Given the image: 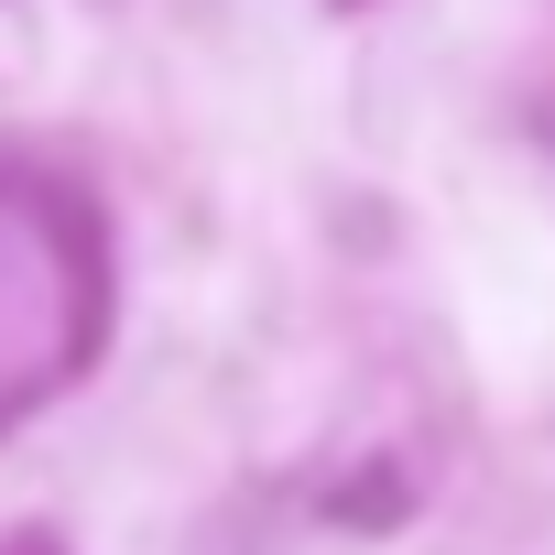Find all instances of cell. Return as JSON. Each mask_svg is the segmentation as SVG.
<instances>
[{"mask_svg": "<svg viewBox=\"0 0 555 555\" xmlns=\"http://www.w3.org/2000/svg\"><path fill=\"white\" fill-rule=\"evenodd\" d=\"M327 512H338V522H392V512H403V479H360V490H338Z\"/></svg>", "mask_w": 555, "mask_h": 555, "instance_id": "obj_1", "label": "cell"}, {"mask_svg": "<svg viewBox=\"0 0 555 555\" xmlns=\"http://www.w3.org/2000/svg\"><path fill=\"white\" fill-rule=\"evenodd\" d=\"M338 12H360V0H338Z\"/></svg>", "mask_w": 555, "mask_h": 555, "instance_id": "obj_2", "label": "cell"}]
</instances>
